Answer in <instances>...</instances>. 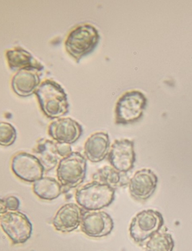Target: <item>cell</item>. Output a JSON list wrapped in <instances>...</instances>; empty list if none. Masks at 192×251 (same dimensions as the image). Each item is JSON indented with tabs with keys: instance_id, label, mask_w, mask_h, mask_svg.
<instances>
[{
	"instance_id": "cell-7",
	"label": "cell",
	"mask_w": 192,
	"mask_h": 251,
	"mask_svg": "<svg viewBox=\"0 0 192 251\" xmlns=\"http://www.w3.org/2000/svg\"><path fill=\"white\" fill-rule=\"evenodd\" d=\"M33 152L45 171H51L58 165L61 159L72 153L71 145L41 139L37 142Z\"/></svg>"
},
{
	"instance_id": "cell-19",
	"label": "cell",
	"mask_w": 192,
	"mask_h": 251,
	"mask_svg": "<svg viewBox=\"0 0 192 251\" xmlns=\"http://www.w3.org/2000/svg\"><path fill=\"white\" fill-rule=\"evenodd\" d=\"M33 192L42 200L52 201L63 193L62 186L55 178L46 177L34 182Z\"/></svg>"
},
{
	"instance_id": "cell-1",
	"label": "cell",
	"mask_w": 192,
	"mask_h": 251,
	"mask_svg": "<svg viewBox=\"0 0 192 251\" xmlns=\"http://www.w3.org/2000/svg\"><path fill=\"white\" fill-rule=\"evenodd\" d=\"M42 111L50 119H55L66 115L70 104L67 95L57 82L47 79L35 91Z\"/></svg>"
},
{
	"instance_id": "cell-4",
	"label": "cell",
	"mask_w": 192,
	"mask_h": 251,
	"mask_svg": "<svg viewBox=\"0 0 192 251\" xmlns=\"http://www.w3.org/2000/svg\"><path fill=\"white\" fill-rule=\"evenodd\" d=\"M86 159L79 152L73 151L61 159L57 165L56 173L63 193L82 184L86 177Z\"/></svg>"
},
{
	"instance_id": "cell-21",
	"label": "cell",
	"mask_w": 192,
	"mask_h": 251,
	"mask_svg": "<svg viewBox=\"0 0 192 251\" xmlns=\"http://www.w3.org/2000/svg\"><path fill=\"white\" fill-rule=\"evenodd\" d=\"M17 138V131L14 126L6 123H0V145L10 146Z\"/></svg>"
},
{
	"instance_id": "cell-10",
	"label": "cell",
	"mask_w": 192,
	"mask_h": 251,
	"mask_svg": "<svg viewBox=\"0 0 192 251\" xmlns=\"http://www.w3.org/2000/svg\"><path fill=\"white\" fill-rule=\"evenodd\" d=\"M82 132V125L71 118H61L53 121L48 128L49 135L55 142L69 145L76 142Z\"/></svg>"
},
{
	"instance_id": "cell-2",
	"label": "cell",
	"mask_w": 192,
	"mask_h": 251,
	"mask_svg": "<svg viewBox=\"0 0 192 251\" xmlns=\"http://www.w3.org/2000/svg\"><path fill=\"white\" fill-rule=\"evenodd\" d=\"M115 189L93 181L77 190L75 200L87 211H96L108 207L114 200Z\"/></svg>"
},
{
	"instance_id": "cell-13",
	"label": "cell",
	"mask_w": 192,
	"mask_h": 251,
	"mask_svg": "<svg viewBox=\"0 0 192 251\" xmlns=\"http://www.w3.org/2000/svg\"><path fill=\"white\" fill-rule=\"evenodd\" d=\"M3 230L16 243L26 242L32 233V224L21 213H9L1 221Z\"/></svg>"
},
{
	"instance_id": "cell-17",
	"label": "cell",
	"mask_w": 192,
	"mask_h": 251,
	"mask_svg": "<svg viewBox=\"0 0 192 251\" xmlns=\"http://www.w3.org/2000/svg\"><path fill=\"white\" fill-rule=\"evenodd\" d=\"M6 58L11 70L42 71L44 66L24 49H16L6 52Z\"/></svg>"
},
{
	"instance_id": "cell-16",
	"label": "cell",
	"mask_w": 192,
	"mask_h": 251,
	"mask_svg": "<svg viewBox=\"0 0 192 251\" xmlns=\"http://www.w3.org/2000/svg\"><path fill=\"white\" fill-rule=\"evenodd\" d=\"M33 70H21L14 75L12 87L19 96L27 97L31 96L39 86L40 78Z\"/></svg>"
},
{
	"instance_id": "cell-12",
	"label": "cell",
	"mask_w": 192,
	"mask_h": 251,
	"mask_svg": "<svg viewBox=\"0 0 192 251\" xmlns=\"http://www.w3.org/2000/svg\"><path fill=\"white\" fill-rule=\"evenodd\" d=\"M157 181L158 178L151 170L137 171L128 185L130 195L137 201L147 200L155 192Z\"/></svg>"
},
{
	"instance_id": "cell-6",
	"label": "cell",
	"mask_w": 192,
	"mask_h": 251,
	"mask_svg": "<svg viewBox=\"0 0 192 251\" xmlns=\"http://www.w3.org/2000/svg\"><path fill=\"white\" fill-rule=\"evenodd\" d=\"M163 223L160 212L152 210L141 211L134 217L130 224V236L134 242L141 245L159 230Z\"/></svg>"
},
{
	"instance_id": "cell-14",
	"label": "cell",
	"mask_w": 192,
	"mask_h": 251,
	"mask_svg": "<svg viewBox=\"0 0 192 251\" xmlns=\"http://www.w3.org/2000/svg\"><path fill=\"white\" fill-rule=\"evenodd\" d=\"M84 212L75 203H67L59 209L53 220L55 230L62 233H70L79 227Z\"/></svg>"
},
{
	"instance_id": "cell-8",
	"label": "cell",
	"mask_w": 192,
	"mask_h": 251,
	"mask_svg": "<svg viewBox=\"0 0 192 251\" xmlns=\"http://www.w3.org/2000/svg\"><path fill=\"white\" fill-rule=\"evenodd\" d=\"M80 229L87 236L101 238L110 234L114 227L113 219L104 211L84 212Z\"/></svg>"
},
{
	"instance_id": "cell-18",
	"label": "cell",
	"mask_w": 192,
	"mask_h": 251,
	"mask_svg": "<svg viewBox=\"0 0 192 251\" xmlns=\"http://www.w3.org/2000/svg\"><path fill=\"white\" fill-rule=\"evenodd\" d=\"M93 181L101 182L114 189L128 186L130 178L128 174L114 169L112 166H105L93 174Z\"/></svg>"
},
{
	"instance_id": "cell-20",
	"label": "cell",
	"mask_w": 192,
	"mask_h": 251,
	"mask_svg": "<svg viewBox=\"0 0 192 251\" xmlns=\"http://www.w3.org/2000/svg\"><path fill=\"white\" fill-rule=\"evenodd\" d=\"M174 241L170 234L156 233L146 245L145 251H172Z\"/></svg>"
},
{
	"instance_id": "cell-15",
	"label": "cell",
	"mask_w": 192,
	"mask_h": 251,
	"mask_svg": "<svg viewBox=\"0 0 192 251\" xmlns=\"http://www.w3.org/2000/svg\"><path fill=\"white\" fill-rule=\"evenodd\" d=\"M110 146V137L107 132H95L84 143V156L91 162H101L109 155Z\"/></svg>"
},
{
	"instance_id": "cell-9",
	"label": "cell",
	"mask_w": 192,
	"mask_h": 251,
	"mask_svg": "<svg viewBox=\"0 0 192 251\" xmlns=\"http://www.w3.org/2000/svg\"><path fill=\"white\" fill-rule=\"evenodd\" d=\"M108 159L114 169L128 173L134 168L136 160L133 141L129 139L115 140L110 148Z\"/></svg>"
},
{
	"instance_id": "cell-22",
	"label": "cell",
	"mask_w": 192,
	"mask_h": 251,
	"mask_svg": "<svg viewBox=\"0 0 192 251\" xmlns=\"http://www.w3.org/2000/svg\"><path fill=\"white\" fill-rule=\"evenodd\" d=\"M7 205L10 210H17L19 205V201L15 197H10L7 200Z\"/></svg>"
},
{
	"instance_id": "cell-5",
	"label": "cell",
	"mask_w": 192,
	"mask_h": 251,
	"mask_svg": "<svg viewBox=\"0 0 192 251\" xmlns=\"http://www.w3.org/2000/svg\"><path fill=\"white\" fill-rule=\"evenodd\" d=\"M147 99L139 91H130L125 93L118 100L115 108V123L117 125H128L136 123L142 116Z\"/></svg>"
},
{
	"instance_id": "cell-11",
	"label": "cell",
	"mask_w": 192,
	"mask_h": 251,
	"mask_svg": "<svg viewBox=\"0 0 192 251\" xmlns=\"http://www.w3.org/2000/svg\"><path fill=\"white\" fill-rule=\"evenodd\" d=\"M12 170L16 176L26 181L32 182L43 177V167L36 156L20 153L13 159Z\"/></svg>"
},
{
	"instance_id": "cell-3",
	"label": "cell",
	"mask_w": 192,
	"mask_h": 251,
	"mask_svg": "<svg viewBox=\"0 0 192 251\" xmlns=\"http://www.w3.org/2000/svg\"><path fill=\"white\" fill-rule=\"evenodd\" d=\"M98 30L93 25H83L77 26L68 35L65 47L77 62L93 52L100 40Z\"/></svg>"
}]
</instances>
